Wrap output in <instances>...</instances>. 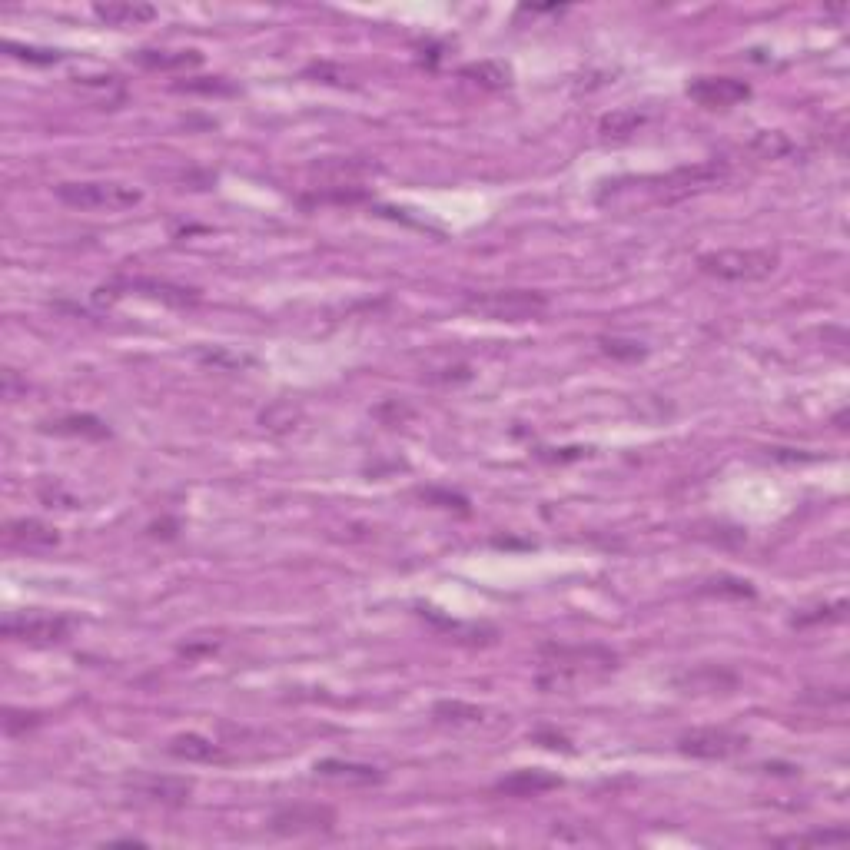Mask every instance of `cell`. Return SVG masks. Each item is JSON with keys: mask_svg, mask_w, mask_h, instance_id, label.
Instances as JSON below:
<instances>
[{"mask_svg": "<svg viewBox=\"0 0 850 850\" xmlns=\"http://www.w3.org/2000/svg\"><path fill=\"white\" fill-rule=\"evenodd\" d=\"M721 176H724V163H714V160H708V163H694V167H681V170H675V173H668L665 180H658V183H661L658 200L675 203V200H681V196H691V193H698V190H708V186L718 183Z\"/></svg>", "mask_w": 850, "mask_h": 850, "instance_id": "obj_10", "label": "cell"}, {"mask_svg": "<svg viewBox=\"0 0 850 850\" xmlns=\"http://www.w3.org/2000/svg\"><path fill=\"white\" fill-rule=\"evenodd\" d=\"M618 668V655L601 645H542V668H538V688L542 691H568L582 681H592Z\"/></svg>", "mask_w": 850, "mask_h": 850, "instance_id": "obj_1", "label": "cell"}, {"mask_svg": "<svg viewBox=\"0 0 850 850\" xmlns=\"http://www.w3.org/2000/svg\"><path fill=\"white\" fill-rule=\"evenodd\" d=\"M200 359L203 362H216V366H233V369H240V366H246V356H226V352H200Z\"/></svg>", "mask_w": 850, "mask_h": 850, "instance_id": "obj_34", "label": "cell"}, {"mask_svg": "<svg viewBox=\"0 0 850 850\" xmlns=\"http://www.w3.org/2000/svg\"><path fill=\"white\" fill-rule=\"evenodd\" d=\"M462 77L472 80L479 87H489V90H502L512 84V70L499 64V60H479V64H465L462 67Z\"/></svg>", "mask_w": 850, "mask_h": 850, "instance_id": "obj_22", "label": "cell"}, {"mask_svg": "<svg viewBox=\"0 0 850 850\" xmlns=\"http://www.w3.org/2000/svg\"><path fill=\"white\" fill-rule=\"evenodd\" d=\"M40 499H44L50 509H54V502H64V509H74V505H77L74 495H67L57 482L54 485H40Z\"/></svg>", "mask_w": 850, "mask_h": 850, "instance_id": "obj_32", "label": "cell"}, {"mask_svg": "<svg viewBox=\"0 0 850 850\" xmlns=\"http://www.w3.org/2000/svg\"><path fill=\"white\" fill-rule=\"evenodd\" d=\"M336 827V811L329 804H279L269 814V831L283 837H303V834H329Z\"/></svg>", "mask_w": 850, "mask_h": 850, "instance_id": "obj_5", "label": "cell"}, {"mask_svg": "<svg viewBox=\"0 0 850 850\" xmlns=\"http://www.w3.org/2000/svg\"><path fill=\"white\" fill-rule=\"evenodd\" d=\"M469 379H472L469 366H449V369H442L439 376L429 372V382H469Z\"/></svg>", "mask_w": 850, "mask_h": 850, "instance_id": "obj_33", "label": "cell"}, {"mask_svg": "<svg viewBox=\"0 0 850 850\" xmlns=\"http://www.w3.org/2000/svg\"><path fill=\"white\" fill-rule=\"evenodd\" d=\"M688 97L708 110H728L751 97V87L734 77H698L688 84Z\"/></svg>", "mask_w": 850, "mask_h": 850, "instance_id": "obj_11", "label": "cell"}, {"mask_svg": "<svg viewBox=\"0 0 850 850\" xmlns=\"http://www.w3.org/2000/svg\"><path fill=\"white\" fill-rule=\"evenodd\" d=\"M751 150L764 160H781L787 153H794V143L787 140L781 130H761L758 137L751 140Z\"/></svg>", "mask_w": 850, "mask_h": 850, "instance_id": "obj_25", "label": "cell"}, {"mask_svg": "<svg viewBox=\"0 0 850 850\" xmlns=\"http://www.w3.org/2000/svg\"><path fill=\"white\" fill-rule=\"evenodd\" d=\"M123 296V293H137V296H147V299H157V303H167L176 309H193L200 303V293L193 286H180V283H167V279H153V276H123V279H113L110 286H100L97 289V299L103 296Z\"/></svg>", "mask_w": 850, "mask_h": 850, "instance_id": "obj_6", "label": "cell"}, {"mask_svg": "<svg viewBox=\"0 0 850 850\" xmlns=\"http://www.w3.org/2000/svg\"><path fill=\"white\" fill-rule=\"evenodd\" d=\"M698 592L701 595H728V598H754V585L744 582V578L718 575V578H708Z\"/></svg>", "mask_w": 850, "mask_h": 850, "instance_id": "obj_26", "label": "cell"}, {"mask_svg": "<svg viewBox=\"0 0 850 850\" xmlns=\"http://www.w3.org/2000/svg\"><path fill=\"white\" fill-rule=\"evenodd\" d=\"M37 724H40V714H34V711H14V708L4 711V731L10 734V738H17V734L37 728Z\"/></svg>", "mask_w": 850, "mask_h": 850, "instance_id": "obj_28", "label": "cell"}, {"mask_svg": "<svg viewBox=\"0 0 850 850\" xmlns=\"http://www.w3.org/2000/svg\"><path fill=\"white\" fill-rule=\"evenodd\" d=\"M123 791L140 797L147 804L160 807H183L193 797V781L186 777H167V774H133L123 781Z\"/></svg>", "mask_w": 850, "mask_h": 850, "instance_id": "obj_9", "label": "cell"}, {"mask_svg": "<svg viewBox=\"0 0 850 850\" xmlns=\"http://www.w3.org/2000/svg\"><path fill=\"white\" fill-rule=\"evenodd\" d=\"M648 123V113L645 110H635V107H621V110H611L605 117L598 120V137L601 140H628Z\"/></svg>", "mask_w": 850, "mask_h": 850, "instance_id": "obj_18", "label": "cell"}, {"mask_svg": "<svg viewBox=\"0 0 850 850\" xmlns=\"http://www.w3.org/2000/svg\"><path fill=\"white\" fill-rule=\"evenodd\" d=\"M675 688H681L684 694H731L738 688V675L718 665H701L678 675Z\"/></svg>", "mask_w": 850, "mask_h": 850, "instance_id": "obj_14", "label": "cell"}, {"mask_svg": "<svg viewBox=\"0 0 850 850\" xmlns=\"http://www.w3.org/2000/svg\"><path fill=\"white\" fill-rule=\"evenodd\" d=\"M50 435H80V439H110V425L97 416H64L44 425Z\"/></svg>", "mask_w": 850, "mask_h": 850, "instance_id": "obj_20", "label": "cell"}, {"mask_svg": "<svg viewBox=\"0 0 850 850\" xmlns=\"http://www.w3.org/2000/svg\"><path fill=\"white\" fill-rule=\"evenodd\" d=\"M4 542L10 548H20V552H47L60 542V535L57 528L37 522V518H14L4 525Z\"/></svg>", "mask_w": 850, "mask_h": 850, "instance_id": "obj_13", "label": "cell"}, {"mask_svg": "<svg viewBox=\"0 0 850 850\" xmlns=\"http://www.w3.org/2000/svg\"><path fill=\"white\" fill-rule=\"evenodd\" d=\"M140 67L147 70H190V67H200L203 64V54L200 50H137L133 54Z\"/></svg>", "mask_w": 850, "mask_h": 850, "instance_id": "obj_19", "label": "cell"}, {"mask_svg": "<svg viewBox=\"0 0 850 850\" xmlns=\"http://www.w3.org/2000/svg\"><path fill=\"white\" fill-rule=\"evenodd\" d=\"M432 718L439 724H479L485 718V711L465 701H435Z\"/></svg>", "mask_w": 850, "mask_h": 850, "instance_id": "obj_23", "label": "cell"}, {"mask_svg": "<svg viewBox=\"0 0 850 850\" xmlns=\"http://www.w3.org/2000/svg\"><path fill=\"white\" fill-rule=\"evenodd\" d=\"M4 50H7L10 57L27 60V64H37V67H50V64H60V60H64V54H60V50L24 47V44H14V40H4Z\"/></svg>", "mask_w": 850, "mask_h": 850, "instance_id": "obj_27", "label": "cell"}, {"mask_svg": "<svg viewBox=\"0 0 850 850\" xmlns=\"http://www.w3.org/2000/svg\"><path fill=\"white\" fill-rule=\"evenodd\" d=\"M744 748H748V738L728 728H691L678 738V751L684 758L698 761H724L741 754Z\"/></svg>", "mask_w": 850, "mask_h": 850, "instance_id": "obj_7", "label": "cell"}, {"mask_svg": "<svg viewBox=\"0 0 850 850\" xmlns=\"http://www.w3.org/2000/svg\"><path fill=\"white\" fill-rule=\"evenodd\" d=\"M844 601H834L831 608H817L814 615H797L794 618V625L797 628H807V625H817V621H837V618H844Z\"/></svg>", "mask_w": 850, "mask_h": 850, "instance_id": "obj_30", "label": "cell"}, {"mask_svg": "<svg viewBox=\"0 0 850 850\" xmlns=\"http://www.w3.org/2000/svg\"><path fill=\"white\" fill-rule=\"evenodd\" d=\"M598 349L611 359H625V362H638L648 356V346L638 339H621V336H598Z\"/></svg>", "mask_w": 850, "mask_h": 850, "instance_id": "obj_24", "label": "cell"}, {"mask_svg": "<svg viewBox=\"0 0 850 850\" xmlns=\"http://www.w3.org/2000/svg\"><path fill=\"white\" fill-rule=\"evenodd\" d=\"M93 14L107 27H137L157 17V7L150 4H130V0H110V4H93Z\"/></svg>", "mask_w": 850, "mask_h": 850, "instance_id": "obj_16", "label": "cell"}, {"mask_svg": "<svg viewBox=\"0 0 850 850\" xmlns=\"http://www.w3.org/2000/svg\"><path fill=\"white\" fill-rule=\"evenodd\" d=\"M781 266L777 250H714L698 256V269L724 283H761Z\"/></svg>", "mask_w": 850, "mask_h": 850, "instance_id": "obj_3", "label": "cell"}, {"mask_svg": "<svg viewBox=\"0 0 850 850\" xmlns=\"http://www.w3.org/2000/svg\"><path fill=\"white\" fill-rule=\"evenodd\" d=\"M419 499H425V502H439L442 509H459V512H465V502L462 495H455V492H442V489H419Z\"/></svg>", "mask_w": 850, "mask_h": 850, "instance_id": "obj_31", "label": "cell"}, {"mask_svg": "<svg viewBox=\"0 0 850 850\" xmlns=\"http://www.w3.org/2000/svg\"><path fill=\"white\" fill-rule=\"evenodd\" d=\"M74 621L64 615H7L0 621V631L10 641H27V645H60L70 638Z\"/></svg>", "mask_w": 850, "mask_h": 850, "instance_id": "obj_8", "label": "cell"}, {"mask_svg": "<svg viewBox=\"0 0 850 850\" xmlns=\"http://www.w3.org/2000/svg\"><path fill=\"white\" fill-rule=\"evenodd\" d=\"M57 200L74 206V210H130L137 206L143 196L133 186L123 183H107V180H84V183H60L57 186Z\"/></svg>", "mask_w": 850, "mask_h": 850, "instance_id": "obj_4", "label": "cell"}, {"mask_svg": "<svg viewBox=\"0 0 850 850\" xmlns=\"http://www.w3.org/2000/svg\"><path fill=\"white\" fill-rule=\"evenodd\" d=\"M847 841H850V834L844 831V827H821V831L774 837L777 847H844Z\"/></svg>", "mask_w": 850, "mask_h": 850, "instance_id": "obj_21", "label": "cell"}, {"mask_svg": "<svg viewBox=\"0 0 850 850\" xmlns=\"http://www.w3.org/2000/svg\"><path fill=\"white\" fill-rule=\"evenodd\" d=\"M462 309L469 316L495 319V323H525V319H538L545 313L548 296L538 289H485V293L465 296Z\"/></svg>", "mask_w": 850, "mask_h": 850, "instance_id": "obj_2", "label": "cell"}, {"mask_svg": "<svg viewBox=\"0 0 850 850\" xmlns=\"http://www.w3.org/2000/svg\"><path fill=\"white\" fill-rule=\"evenodd\" d=\"M167 751L173 754V758L190 761V764H210V761L223 758L220 744H213L210 738H203V734H196V731H186V734H176V738H170Z\"/></svg>", "mask_w": 850, "mask_h": 850, "instance_id": "obj_17", "label": "cell"}, {"mask_svg": "<svg viewBox=\"0 0 850 850\" xmlns=\"http://www.w3.org/2000/svg\"><path fill=\"white\" fill-rule=\"evenodd\" d=\"M176 90H183V93H206V97H213V93H233V87L226 84L223 77H196V80H186V84H176Z\"/></svg>", "mask_w": 850, "mask_h": 850, "instance_id": "obj_29", "label": "cell"}, {"mask_svg": "<svg viewBox=\"0 0 850 850\" xmlns=\"http://www.w3.org/2000/svg\"><path fill=\"white\" fill-rule=\"evenodd\" d=\"M313 774L323 777V781L333 784H346V787H372L382 784L386 774L379 771L376 764H359V761H342V758H323L313 764Z\"/></svg>", "mask_w": 850, "mask_h": 850, "instance_id": "obj_12", "label": "cell"}, {"mask_svg": "<svg viewBox=\"0 0 850 850\" xmlns=\"http://www.w3.org/2000/svg\"><path fill=\"white\" fill-rule=\"evenodd\" d=\"M535 741H542L545 748H552V751H572V744H568V738H562V734H552V731H535Z\"/></svg>", "mask_w": 850, "mask_h": 850, "instance_id": "obj_35", "label": "cell"}, {"mask_svg": "<svg viewBox=\"0 0 850 850\" xmlns=\"http://www.w3.org/2000/svg\"><path fill=\"white\" fill-rule=\"evenodd\" d=\"M562 787V777L538 771V767H525V771H512L509 777L495 781V794H509V797H538L545 791H555Z\"/></svg>", "mask_w": 850, "mask_h": 850, "instance_id": "obj_15", "label": "cell"}]
</instances>
